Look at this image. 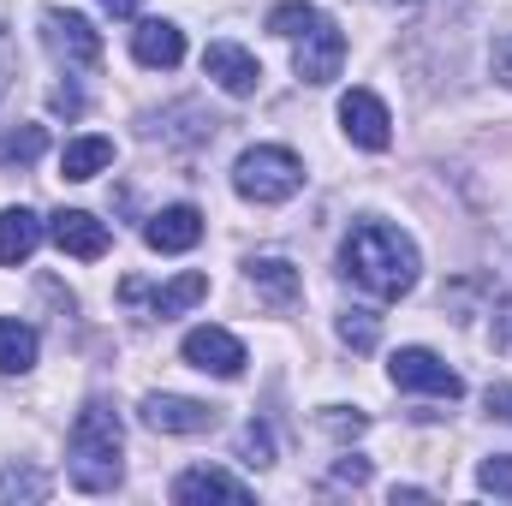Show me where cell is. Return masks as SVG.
<instances>
[{"instance_id":"18","label":"cell","mask_w":512,"mask_h":506,"mask_svg":"<svg viewBox=\"0 0 512 506\" xmlns=\"http://www.w3.org/2000/svg\"><path fill=\"white\" fill-rule=\"evenodd\" d=\"M36 328L18 322V316H0V376H24L36 364Z\"/></svg>"},{"instance_id":"12","label":"cell","mask_w":512,"mask_h":506,"mask_svg":"<svg viewBox=\"0 0 512 506\" xmlns=\"http://www.w3.org/2000/svg\"><path fill=\"white\" fill-rule=\"evenodd\" d=\"M131 54H137V66H149V72H173V66L185 60V30L167 24V18H137Z\"/></svg>"},{"instance_id":"30","label":"cell","mask_w":512,"mask_h":506,"mask_svg":"<svg viewBox=\"0 0 512 506\" xmlns=\"http://www.w3.org/2000/svg\"><path fill=\"white\" fill-rule=\"evenodd\" d=\"M489 411L495 417H512V387H489Z\"/></svg>"},{"instance_id":"33","label":"cell","mask_w":512,"mask_h":506,"mask_svg":"<svg viewBox=\"0 0 512 506\" xmlns=\"http://www.w3.org/2000/svg\"><path fill=\"white\" fill-rule=\"evenodd\" d=\"M102 6H108L114 18H137V0H102Z\"/></svg>"},{"instance_id":"2","label":"cell","mask_w":512,"mask_h":506,"mask_svg":"<svg viewBox=\"0 0 512 506\" xmlns=\"http://www.w3.org/2000/svg\"><path fill=\"white\" fill-rule=\"evenodd\" d=\"M120 453H126L120 417H114L102 399H90V405L72 417V441H66V477H72V489H84V495L120 489V471H126Z\"/></svg>"},{"instance_id":"25","label":"cell","mask_w":512,"mask_h":506,"mask_svg":"<svg viewBox=\"0 0 512 506\" xmlns=\"http://www.w3.org/2000/svg\"><path fill=\"white\" fill-rule=\"evenodd\" d=\"M322 429H328V435H340V441H352V435H364V429H370V417H364V411H352V405H328V411H322Z\"/></svg>"},{"instance_id":"14","label":"cell","mask_w":512,"mask_h":506,"mask_svg":"<svg viewBox=\"0 0 512 506\" xmlns=\"http://www.w3.org/2000/svg\"><path fill=\"white\" fill-rule=\"evenodd\" d=\"M203 239V215L191 209V203H173V209H161V215H149V227H143V245L161 256H179L191 251Z\"/></svg>"},{"instance_id":"29","label":"cell","mask_w":512,"mask_h":506,"mask_svg":"<svg viewBox=\"0 0 512 506\" xmlns=\"http://www.w3.org/2000/svg\"><path fill=\"white\" fill-rule=\"evenodd\" d=\"M495 352H507L512 358V298L507 304H495Z\"/></svg>"},{"instance_id":"34","label":"cell","mask_w":512,"mask_h":506,"mask_svg":"<svg viewBox=\"0 0 512 506\" xmlns=\"http://www.w3.org/2000/svg\"><path fill=\"white\" fill-rule=\"evenodd\" d=\"M387 6H417V0H387Z\"/></svg>"},{"instance_id":"23","label":"cell","mask_w":512,"mask_h":506,"mask_svg":"<svg viewBox=\"0 0 512 506\" xmlns=\"http://www.w3.org/2000/svg\"><path fill=\"white\" fill-rule=\"evenodd\" d=\"M239 459L245 465H274V435H268V423H245V435H239Z\"/></svg>"},{"instance_id":"1","label":"cell","mask_w":512,"mask_h":506,"mask_svg":"<svg viewBox=\"0 0 512 506\" xmlns=\"http://www.w3.org/2000/svg\"><path fill=\"white\" fill-rule=\"evenodd\" d=\"M340 268L370 292V298H405L417 286V245L411 233L387 227V221H358L340 245Z\"/></svg>"},{"instance_id":"19","label":"cell","mask_w":512,"mask_h":506,"mask_svg":"<svg viewBox=\"0 0 512 506\" xmlns=\"http://www.w3.org/2000/svg\"><path fill=\"white\" fill-rule=\"evenodd\" d=\"M251 286L268 298V304H292V298H298V268H292L286 256H256Z\"/></svg>"},{"instance_id":"8","label":"cell","mask_w":512,"mask_h":506,"mask_svg":"<svg viewBox=\"0 0 512 506\" xmlns=\"http://www.w3.org/2000/svg\"><path fill=\"white\" fill-rule=\"evenodd\" d=\"M340 126L358 149H387L393 143V114L376 90H346L340 96Z\"/></svg>"},{"instance_id":"3","label":"cell","mask_w":512,"mask_h":506,"mask_svg":"<svg viewBox=\"0 0 512 506\" xmlns=\"http://www.w3.org/2000/svg\"><path fill=\"white\" fill-rule=\"evenodd\" d=\"M298 185H304V161L280 143H256L233 161V191L245 203H286L298 197Z\"/></svg>"},{"instance_id":"17","label":"cell","mask_w":512,"mask_h":506,"mask_svg":"<svg viewBox=\"0 0 512 506\" xmlns=\"http://www.w3.org/2000/svg\"><path fill=\"white\" fill-rule=\"evenodd\" d=\"M102 167H114V143H108V137H72V143L60 149V173H66L72 185L96 179Z\"/></svg>"},{"instance_id":"6","label":"cell","mask_w":512,"mask_h":506,"mask_svg":"<svg viewBox=\"0 0 512 506\" xmlns=\"http://www.w3.org/2000/svg\"><path fill=\"white\" fill-rule=\"evenodd\" d=\"M179 352H185V364H191V370H203V376H221V381H239V376H245V364H251V358H245V346H239L227 328H215V322L191 328Z\"/></svg>"},{"instance_id":"15","label":"cell","mask_w":512,"mask_h":506,"mask_svg":"<svg viewBox=\"0 0 512 506\" xmlns=\"http://www.w3.org/2000/svg\"><path fill=\"white\" fill-rule=\"evenodd\" d=\"M173 501L197 506V501H251V483H239V477H227V471H215V465H197V471H185L179 483H173Z\"/></svg>"},{"instance_id":"20","label":"cell","mask_w":512,"mask_h":506,"mask_svg":"<svg viewBox=\"0 0 512 506\" xmlns=\"http://www.w3.org/2000/svg\"><path fill=\"white\" fill-rule=\"evenodd\" d=\"M48 495V477L30 471V465H6L0 471V501H42Z\"/></svg>"},{"instance_id":"16","label":"cell","mask_w":512,"mask_h":506,"mask_svg":"<svg viewBox=\"0 0 512 506\" xmlns=\"http://www.w3.org/2000/svg\"><path fill=\"white\" fill-rule=\"evenodd\" d=\"M42 221L30 215V209H0V268H18V262H30L36 245H42Z\"/></svg>"},{"instance_id":"22","label":"cell","mask_w":512,"mask_h":506,"mask_svg":"<svg viewBox=\"0 0 512 506\" xmlns=\"http://www.w3.org/2000/svg\"><path fill=\"white\" fill-rule=\"evenodd\" d=\"M340 340H346L352 352H370V346L382 340V316H376V310H346V316H340Z\"/></svg>"},{"instance_id":"11","label":"cell","mask_w":512,"mask_h":506,"mask_svg":"<svg viewBox=\"0 0 512 506\" xmlns=\"http://www.w3.org/2000/svg\"><path fill=\"white\" fill-rule=\"evenodd\" d=\"M120 298H126V304L149 298V316H161V322H167V316H185L191 304H203V298H209V274H197V268H191V274L167 280L161 292H143V280H126V286H120Z\"/></svg>"},{"instance_id":"24","label":"cell","mask_w":512,"mask_h":506,"mask_svg":"<svg viewBox=\"0 0 512 506\" xmlns=\"http://www.w3.org/2000/svg\"><path fill=\"white\" fill-rule=\"evenodd\" d=\"M48 149V131L42 126H24V131H12L6 143H0V161H36Z\"/></svg>"},{"instance_id":"21","label":"cell","mask_w":512,"mask_h":506,"mask_svg":"<svg viewBox=\"0 0 512 506\" xmlns=\"http://www.w3.org/2000/svg\"><path fill=\"white\" fill-rule=\"evenodd\" d=\"M316 18H322V12H316L310 0H286V6H274V12H268V30H274V36H292V42H298V36H304V30L316 24Z\"/></svg>"},{"instance_id":"26","label":"cell","mask_w":512,"mask_h":506,"mask_svg":"<svg viewBox=\"0 0 512 506\" xmlns=\"http://www.w3.org/2000/svg\"><path fill=\"white\" fill-rule=\"evenodd\" d=\"M477 483H483L489 495H512V453H495V459H483Z\"/></svg>"},{"instance_id":"9","label":"cell","mask_w":512,"mask_h":506,"mask_svg":"<svg viewBox=\"0 0 512 506\" xmlns=\"http://www.w3.org/2000/svg\"><path fill=\"white\" fill-rule=\"evenodd\" d=\"M143 423L155 435H203V429H215V405L185 399V393H149L143 399Z\"/></svg>"},{"instance_id":"5","label":"cell","mask_w":512,"mask_h":506,"mask_svg":"<svg viewBox=\"0 0 512 506\" xmlns=\"http://www.w3.org/2000/svg\"><path fill=\"white\" fill-rule=\"evenodd\" d=\"M292 66H298V78L304 84H334L340 72H346V36L334 30V18H316L304 36H298V54H292Z\"/></svg>"},{"instance_id":"31","label":"cell","mask_w":512,"mask_h":506,"mask_svg":"<svg viewBox=\"0 0 512 506\" xmlns=\"http://www.w3.org/2000/svg\"><path fill=\"white\" fill-rule=\"evenodd\" d=\"M12 90V48H6V36H0V96Z\"/></svg>"},{"instance_id":"13","label":"cell","mask_w":512,"mask_h":506,"mask_svg":"<svg viewBox=\"0 0 512 506\" xmlns=\"http://www.w3.org/2000/svg\"><path fill=\"white\" fill-rule=\"evenodd\" d=\"M203 72H209L227 96H256V84H262L256 54H245L239 42H209V48H203Z\"/></svg>"},{"instance_id":"27","label":"cell","mask_w":512,"mask_h":506,"mask_svg":"<svg viewBox=\"0 0 512 506\" xmlns=\"http://www.w3.org/2000/svg\"><path fill=\"white\" fill-rule=\"evenodd\" d=\"M334 483H352V489H364V483H370V459H340V465H334Z\"/></svg>"},{"instance_id":"32","label":"cell","mask_w":512,"mask_h":506,"mask_svg":"<svg viewBox=\"0 0 512 506\" xmlns=\"http://www.w3.org/2000/svg\"><path fill=\"white\" fill-rule=\"evenodd\" d=\"M54 108H60V114H78L84 102H78V90H54Z\"/></svg>"},{"instance_id":"4","label":"cell","mask_w":512,"mask_h":506,"mask_svg":"<svg viewBox=\"0 0 512 506\" xmlns=\"http://www.w3.org/2000/svg\"><path fill=\"white\" fill-rule=\"evenodd\" d=\"M387 381L405 387V393H435V399H459V393H465L459 370H447L429 346H399V352L387 358Z\"/></svg>"},{"instance_id":"28","label":"cell","mask_w":512,"mask_h":506,"mask_svg":"<svg viewBox=\"0 0 512 506\" xmlns=\"http://www.w3.org/2000/svg\"><path fill=\"white\" fill-rule=\"evenodd\" d=\"M489 66H495V78L512 90V36H501V42L489 48Z\"/></svg>"},{"instance_id":"7","label":"cell","mask_w":512,"mask_h":506,"mask_svg":"<svg viewBox=\"0 0 512 506\" xmlns=\"http://www.w3.org/2000/svg\"><path fill=\"white\" fill-rule=\"evenodd\" d=\"M42 42H48L66 66H84V72L102 66V30H96L84 12H60V6H54V12L42 18Z\"/></svg>"},{"instance_id":"10","label":"cell","mask_w":512,"mask_h":506,"mask_svg":"<svg viewBox=\"0 0 512 506\" xmlns=\"http://www.w3.org/2000/svg\"><path fill=\"white\" fill-rule=\"evenodd\" d=\"M48 239L66 256H78V262H96V256H108V245H114L108 221H96V215H84V209H60V215L48 221Z\"/></svg>"}]
</instances>
